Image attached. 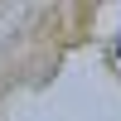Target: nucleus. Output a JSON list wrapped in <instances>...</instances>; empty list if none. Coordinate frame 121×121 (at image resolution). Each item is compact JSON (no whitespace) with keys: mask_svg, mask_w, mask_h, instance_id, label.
Returning a JSON list of instances; mask_svg holds the SVG:
<instances>
[{"mask_svg":"<svg viewBox=\"0 0 121 121\" xmlns=\"http://www.w3.org/2000/svg\"><path fill=\"white\" fill-rule=\"evenodd\" d=\"M116 58H121V39H116Z\"/></svg>","mask_w":121,"mask_h":121,"instance_id":"1","label":"nucleus"}]
</instances>
